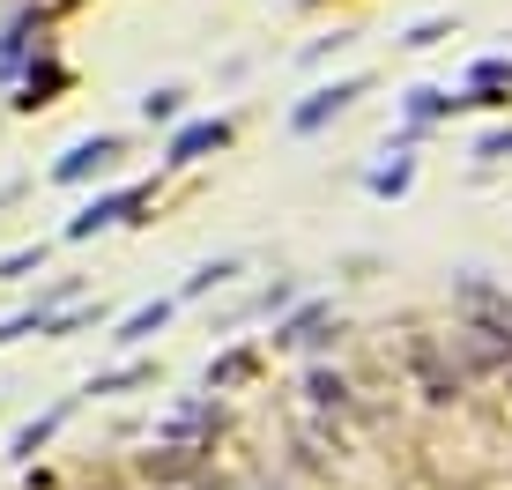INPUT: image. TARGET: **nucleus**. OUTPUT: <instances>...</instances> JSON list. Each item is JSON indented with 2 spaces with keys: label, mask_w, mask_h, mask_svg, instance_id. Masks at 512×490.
I'll return each instance as SVG.
<instances>
[{
  "label": "nucleus",
  "mask_w": 512,
  "mask_h": 490,
  "mask_svg": "<svg viewBox=\"0 0 512 490\" xmlns=\"http://www.w3.org/2000/svg\"><path fill=\"white\" fill-rule=\"evenodd\" d=\"M104 156H119V142H112V134H104V142H82V149L60 164V179H82V171H90V164H104Z\"/></svg>",
  "instance_id": "nucleus-3"
},
{
  "label": "nucleus",
  "mask_w": 512,
  "mask_h": 490,
  "mask_svg": "<svg viewBox=\"0 0 512 490\" xmlns=\"http://www.w3.org/2000/svg\"><path fill=\"white\" fill-rule=\"evenodd\" d=\"M127 208H134V194H112V201H97V208H82V216H75V223H67V231H75V238H90V231H97V223H119V216H127Z\"/></svg>",
  "instance_id": "nucleus-2"
},
{
  "label": "nucleus",
  "mask_w": 512,
  "mask_h": 490,
  "mask_svg": "<svg viewBox=\"0 0 512 490\" xmlns=\"http://www.w3.org/2000/svg\"><path fill=\"white\" fill-rule=\"evenodd\" d=\"M223 142H231V127H223V119H201V127H186L179 142H171V164H193V156H208Z\"/></svg>",
  "instance_id": "nucleus-1"
},
{
  "label": "nucleus",
  "mask_w": 512,
  "mask_h": 490,
  "mask_svg": "<svg viewBox=\"0 0 512 490\" xmlns=\"http://www.w3.org/2000/svg\"><path fill=\"white\" fill-rule=\"evenodd\" d=\"M149 327H164V305H149V312H134V320H127V335H119V342H141V335H149Z\"/></svg>",
  "instance_id": "nucleus-5"
},
{
  "label": "nucleus",
  "mask_w": 512,
  "mask_h": 490,
  "mask_svg": "<svg viewBox=\"0 0 512 490\" xmlns=\"http://www.w3.org/2000/svg\"><path fill=\"white\" fill-rule=\"evenodd\" d=\"M231 490H268V483H260V476H245V483H231Z\"/></svg>",
  "instance_id": "nucleus-6"
},
{
  "label": "nucleus",
  "mask_w": 512,
  "mask_h": 490,
  "mask_svg": "<svg viewBox=\"0 0 512 490\" xmlns=\"http://www.w3.org/2000/svg\"><path fill=\"white\" fill-rule=\"evenodd\" d=\"M349 97H357V90H320V104H305V112H297V127L312 134V127H320V119H327V112H342Z\"/></svg>",
  "instance_id": "nucleus-4"
}]
</instances>
